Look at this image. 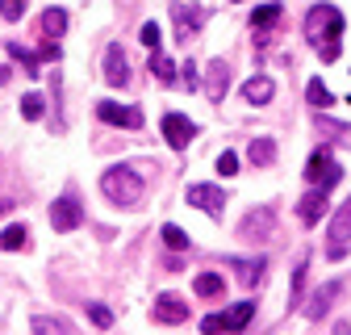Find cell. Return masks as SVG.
Masks as SVG:
<instances>
[{"mask_svg":"<svg viewBox=\"0 0 351 335\" xmlns=\"http://www.w3.org/2000/svg\"><path fill=\"white\" fill-rule=\"evenodd\" d=\"M347 21L335 5H314L305 13V42L322 55V63H335L339 59V38H343Z\"/></svg>","mask_w":351,"mask_h":335,"instance_id":"6da1fadb","label":"cell"},{"mask_svg":"<svg viewBox=\"0 0 351 335\" xmlns=\"http://www.w3.org/2000/svg\"><path fill=\"white\" fill-rule=\"evenodd\" d=\"M101 193L109 201H117V205H138L147 185H143V176L134 172V168H109V172L101 176Z\"/></svg>","mask_w":351,"mask_h":335,"instance_id":"7a4b0ae2","label":"cell"},{"mask_svg":"<svg viewBox=\"0 0 351 335\" xmlns=\"http://www.w3.org/2000/svg\"><path fill=\"white\" fill-rule=\"evenodd\" d=\"M347 247H351V197L335 209V218H330V231H326V256H330V260H343Z\"/></svg>","mask_w":351,"mask_h":335,"instance_id":"3957f363","label":"cell"},{"mask_svg":"<svg viewBox=\"0 0 351 335\" xmlns=\"http://www.w3.org/2000/svg\"><path fill=\"white\" fill-rule=\"evenodd\" d=\"M339 176H343V168L335 163L330 147L322 143V147L310 155V163H305V181H310V185H318V189H330V185H339Z\"/></svg>","mask_w":351,"mask_h":335,"instance_id":"277c9868","label":"cell"},{"mask_svg":"<svg viewBox=\"0 0 351 335\" xmlns=\"http://www.w3.org/2000/svg\"><path fill=\"white\" fill-rule=\"evenodd\" d=\"M184 201L193 209H201V214H209V218H222V209H226V193L217 185H189Z\"/></svg>","mask_w":351,"mask_h":335,"instance_id":"5b68a950","label":"cell"},{"mask_svg":"<svg viewBox=\"0 0 351 335\" xmlns=\"http://www.w3.org/2000/svg\"><path fill=\"white\" fill-rule=\"evenodd\" d=\"M272 227H276V209H272V205H259V209H251V214L243 218L239 235L251 239V243H255V239L263 243V239H272Z\"/></svg>","mask_w":351,"mask_h":335,"instance_id":"8992f818","label":"cell"},{"mask_svg":"<svg viewBox=\"0 0 351 335\" xmlns=\"http://www.w3.org/2000/svg\"><path fill=\"white\" fill-rule=\"evenodd\" d=\"M163 139L171 151H184L193 139H197V126L184 117V113H163Z\"/></svg>","mask_w":351,"mask_h":335,"instance_id":"52a82bcc","label":"cell"},{"mask_svg":"<svg viewBox=\"0 0 351 335\" xmlns=\"http://www.w3.org/2000/svg\"><path fill=\"white\" fill-rule=\"evenodd\" d=\"M84 222V205L67 193V197H59L55 205H51V227L59 231V235H67V231H75Z\"/></svg>","mask_w":351,"mask_h":335,"instance_id":"ba28073f","label":"cell"},{"mask_svg":"<svg viewBox=\"0 0 351 335\" xmlns=\"http://www.w3.org/2000/svg\"><path fill=\"white\" fill-rule=\"evenodd\" d=\"M171 17H176V38H180L184 47H189V38H197V34H201V25H205V9L180 5V0L171 5Z\"/></svg>","mask_w":351,"mask_h":335,"instance_id":"9c48e42d","label":"cell"},{"mask_svg":"<svg viewBox=\"0 0 351 335\" xmlns=\"http://www.w3.org/2000/svg\"><path fill=\"white\" fill-rule=\"evenodd\" d=\"M105 84H113V89L130 84V59H125L121 42H109V51H105Z\"/></svg>","mask_w":351,"mask_h":335,"instance_id":"30bf717a","label":"cell"},{"mask_svg":"<svg viewBox=\"0 0 351 335\" xmlns=\"http://www.w3.org/2000/svg\"><path fill=\"white\" fill-rule=\"evenodd\" d=\"M322 214H326V189H310V193H305L301 201H297V218L305 222V227H318L322 222Z\"/></svg>","mask_w":351,"mask_h":335,"instance_id":"8fae6325","label":"cell"},{"mask_svg":"<svg viewBox=\"0 0 351 335\" xmlns=\"http://www.w3.org/2000/svg\"><path fill=\"white\" fill-rule=\"evenodd\" d=\"M97 117L105 122V126H143V109H121V105H113V101H101L97 105Z\"/></svg>","mask_w":351,"mask_h":335,"instance_id":"7c38bea8","label":"cell"},{"mask_svg":"<svg viewBox=\"0 0 351 335\" xmlns=\"http://www.w3.org/2000/svg\"><path fill=\"white\" fill-rule=\"evenodd\" d=\"M226 89H230V67H226L222 59H213V63L205 67V97H209V101H222Z\"/></svg>","mask_w":351,"mask_h":335,"instance_id":"4fadbf2b","label":"cell"},{"mask_svg":"<svg viewBox=\"0 0 351 335\" xmlns=\"http://www.w3.org/2000/svg\"><path fill=\"white\" fill-rule=\"evenodd\" d=\"M155 319L159 323H184L189 319V302L184 298H176V293H159V298H155Z\"/></svg>","mask_w":351,"mask_h":335,"instance_id":"5bb4252c","label":"cell"},{"mask_svg":"<svg viewBox=\"0 0 351 335\" xmlns=\"http://www.w3.org/2000/svg\"><path fill=\"white\" fill-rule=\"evenodd\" d=\"M276 97V84L268 80V76H251L247 84H243V101L247 105H268Z\"/></svg>","mask_w":351,"mask_h":335,"instance_id":"9a60e30c","label":"cell"},{"mask_svg":"<svg viewBox=\"0 0 351 335\" xmlns=\"http://www.w3.org/2000/svg\"><path fill=\"white\" fill-rule=\"evenodd\" d=\"M343 293V285L339 281H326L322 289H314V298H310V306H305V319H322L326 310H330V302Z\"/></svg>","mask_w":351,"mask_h":335,"instance_id":"2e32d148","label":"cell"},{"mask_svg":"<svg viewBox=\"0 0 351 335\" xmlns=\"http://www.w3.org/2000/svg\"><path fill=\"white\" fill-rule=\"evenodd\" d=\"M251 314H255V302H239V306H230V310L222 314V331H226V335H239V331L251 323Z\"/></svg>","mask_w":351,"mask_h":335,"instance_id":"e0dca14e","label":"cell"},{"mask_svg":"<svg viewBox=\"0 0 351 335\" xmlns=\"http://www.w3.org/2000/svg\"><path fill=\"white\" fill-rule=\"evenodd\" d=\"M247 159H251L255 168H272V159H276V143H272L268 135L251 139V147H247Z\"/></svg>","mask_w":351,"mask_h":335,"instance_id":"ac0fdd59","label":"cell"},{"mask_svg":"<svg viewBox=\"0 0 351 335\" xmlns=\"http://www.w3.org/2000/svg\"><path fill=\"white\" fill-rule=\"evenodd\" d=\"M0 247H5V251H25V247H29V231H25L21 222L5 227V231H0Z\"/></svg>","mask_w":351,"mask_h":335,"instance_id":"d6986e66","label":"cell"},{"mask_svg":"<svg viewBox=\"0 0 351 335\" xmlns=\"http://www.w3.org/2000/svg\"><path fill=\"white\" fill-rule=\"evenodd\" d=\"M147 67H151V76H155L159 84H176V63H171L163 51H151V63H147Z\"/></svg>","mask_w":351,"mask_h":335,"instance_id":"ffe728a7","label":"cell"},{"mask_svg":"<svg viewBox=\"0 0 351 335\" xmlns=\"http://www.w3.org/2000/svg\"><path fill=\"white\" fill-rule=\"evenodd\" d=\"M193 289H197V298H222V277H217V273H201L197 281H193Z\"/></svg>","mask_w":351,"mask_h":335,"instance_id":"44dd1931","label":"cell"},{"mask_svg":"<svg viewBox=\"0 0 351 335\" xmlns=\"http://www.w3.org/2000/svg\"><path fill=\"white\" fill-rule=\"evenodd\" d=\"M9 55L21 63V71H25V76H38V71H42V59H38L34 51H25L21 42H9Z\"/></svg>","mask_w":351,"mask_h":335,"instance_id":"7402d4cb","label":"cell"},{"mask_svg":"<svg viewBox=\"0 0 351 335\" xmlns=\"http://www.w3.org/2000/svg\"><path fill=\"white\" fill-rule=\"evenodd\" d=\"M63 30H67V13H63V9H55V5H51V9H47V13H42V34H47V38H59V34H63Z\"/></svg>","mask_w":351,"mask_h":335,"instance_id":"603a6c76","label":"cell"},{"mask_svg":"<svg viewBox=\"0 0 351 335\" xmlns=\"http://www.w3.org/2000/svg\"><path fill=\"white\" fill-rule=\"evenodd\" d=\"M305 97H310L314 109H330V105H335V97H330V89H326L322 80H310V84H305Z\"/></svg>","mask_w":351,"mask_h":335,"instance_id":"cb8c5ba5","label":"cell"},{"mask_svg":"<svg viewBox=\"0 0 351 335\" xmlns=\"http://www.w3.org/2000/svg\"><path fill=\"white\" fill-rule=\"evenodd\" d=\"M234 268H239V281H243V285H259L268 260H234Z\"/></svg>","mask_w":351,"mask_h":335,"instance_id":"d4e9b609","label":"cell"},{"mask_svg":"<svg viewBox=\"0 0 351 335\" xmlns=\"http://www.w3.org/2000/svg\"><path fill=\"white\" fill-rule=\"evenodd\" d=\"M29 331H34V335H67V323H63V319H51V314H38V319L29 323Z\"/></svg>","mask_w":351,"mask_h":335,"instance_id":"484cf974","label":"cell"},{"mask_svg":"<svg viewBox=\"0 0 351 335\" xmlns=\"http://www.w3.org/2000/svg\"><path fill=\"white\" fill-rule=\"evenodd\" d=\"M280 21V5H276V0H272V5H263V9H255V17H251V25L263 34V30H272Z\"/></svg>","mask_w":351,"mask_h":335,"instance_id":"4316f807","label":"cell"},{"mask_svg":"<svg viewBox=\"0 0 351 335\" xmlns=\"http://www.w3.org/2000/svg\"><path fill=\"white\" fill-rule=\"evenodd\" d=\"M318 130H322V135H330L335 143L351 147V126H343V122H330V117H322V122H318Z\"/></svg>","mask_w":351,"mask_h":335,"instance_id":"83f0119b","label":"cell"},{"mask_svg":"<svg viewBox=\"0 0 351 335\" xmlns=\"http://www.w3.org/2000/svg\"><path fill=\"white\" fill-rule=\"evenodd\" d=\"M159 235H163V243H167L171 251H184V247H189V235H184L180 227H171V222H167V227H163Z\"/></svg>","mask_w":351,"mask_h":335,"instance_id":"f1b7e54d","label":"cell"},{"mask_svg":"<svg viewBox=\"0 0 351 335\" xmlns=\"http://www.w3.org/2000/svg\"><path fill=\"white\" fill-rule=\"evenodd\" d=\"M305 268H310V260H301V264L293 268V293H289V310L301 302V289H305Z\"/></svg>","mask_w":351,"mask_h":335,"instance_id":"f546056e","label":"cell"},{"mask_svg":"<svg viewBox=\"0 0 351 335\" xmlns=\"http://www.w3.org/2000/svg\"><path fill=\"white\" fill-rule=\"evenodd\" d=\"M21 117H25V122H38V117H42V97H38V93H25V97H21Z\"/></svg>","mask_w":351,"mask_h":335,"instance_id":"4dcf8cb0","label":"cell"},{"mask_svg":"<svg viewBox=\"0 0 351 335\" xmlns=\"http://www.w3.org/2000/svg\"><path fill=\"white\" fill-rule=\"evenodd\" d=\"M25 9H29V0H0V17L5 21H21Z\"/></svg>","mask_w":351,"mask_h":335,"instance_id":"1f68e13d","label":"cell"},{"mask_svg":"<svg viewBox=\"0 0 351 335\" xmlns=\"http://www.w3.org/2000/svg\"><path fill=\"white\" fill-rule=\"evenodd\" d=\"M138 38H143V47H151V51H159V38H163V30H159V21H147V25L138 30Z\"/></svg>","mask_w":351,"mask_h":335,"instance_id":"d6a6232c","label":"cell"},{"mask_svg":"<svg viewBox=\"0 0 351 335\" xmlns=\"http://www.w3.org/2000/svg\"><path fill=\"white\" fill-rule=\"evenodd\" d=\"M88 319H93L97 327H113V310L101 306V302H88Z\"/></svg>","mask_w":351,"mask_h":335,"instance_id":"836d02e7","label":"cell"},{"mask_svg":"<svg viewBox=\"0 0 351 335\" xmlns=\"http://www.w3.org/2000/svg\"><path fill=\"white\" fill-rule=\"evenodd\" d=\"M38 59H42V63H59V59H63L59 42H55V38H47V42H42V51H38Z\"/></svg>","mask_w":351,"mask_h":335,"instance_id":"e575fe53","label":"cell"},{"mask_svg":"<svg viewBox=\"0 0 351 335\" xmlns=\"http://www.w3.org/2000/svg\"><path fill=\"white\" fill-rule=\"evenodd\" d=\"M217 172H222V176H234V172H239V155H234V151H222V155H217Z\"/></svg>","mask_w":351,"mask_h":335,"instance_id":"d590c367","label":"cell"},{"mask_svg":"<svg viewBox=\"0 0 351 335\" xmlns=\"http://www.w3.org/2000/svg\"><path fill=\"white\" fill-rule=\"evenodd\" d=\"M201 331H205V335H226V331H222V314H209V319L201 323Z\"/></svg>","mask_w":351,"mask_h":335,"instance_id":"8d00e7d4","label":"cell"},{"mask_svg":"<svg viewBox=\"0 0 351 335\" xmlns=\"http://www.w3.org/2000/svg\"><path fill=\"white\" fill-rule=\"evenodd\" d=\"M184 71H180V80L189 84V89H197V80H201V71H197V63H180Z\"/></svg>","mask_w":351,"mask_h":335,"instance_id":"74e56055","label":"cell"},{"mask_svg":"<svg viewBox=\"0 0 351 335\" xmlns=\"http://www.w3.org/2000/svg\"><path fill=\"white\" fill-rule=\"evenodd\" d=\"M9 209H13V201H9V197H0V218H5Z\"/></svg>","mask_w":351,"mask_h":335,"instance_id":"f35d334b","label":"cell"},{"mask_svg":"<svg viewBox=\"0 0 351 335\" xmlns=\"http://www.w3.org/2000/svg\"><path fill=\"white\" fill-rule=\"evenodd\" d=\"M335 335H351V327H347V323H339V327H335Z\"/></svg>","mask_w":351,"mask_h":335,"instance_id":"ab89813d","label":"cell"},{"mask_svg":"<svg viewBox=\"0 0 351 335\" xmlns=\"http://www.w3.org/2000/svg\"><path fill=\"white\" fill-rule=\"evenodd\" d=\"M0 84H9V67H0Z\"/></svg>","mask_w":351,"mask_h":335,"instance_id":"60d3db41","label":"cell"},{"mask_svg":"<svg viewBox=\"0 0 351 335\" xmlns=\"http://www.w3.org/2000/svg\"><path fill=\"white\" fill-rule=\"evenodd\" d=\"M347 101H351V97H347Z\"/></svg>","mask_w":351,"mask_h":335,"instance_id":"b9f144b4","label":"cell"}]
</instances>
